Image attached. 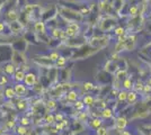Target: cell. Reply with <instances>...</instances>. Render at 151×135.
<instances>
[{
    "mask_svg": "<svg viewBox=\"0 0 151 135\" xmlns=\"http://www.w3.org/2000/svg\"><path fill=\"white\" fill-rule=\"evenodd\" d=\"M18 11L16 10V9H9L8 11L6 13V19L7 21H9V23H13V21H16V20H18Z\"/></svg>",
    "mask_w": 151,
    "mask_h": 135,
    "instance_id": "obj_4",
    "label": "cell"
},
{
    "mask_svg": "<svg viewBox=\"0 0 151 135\" xmlns=\"http://www.w3.org/2000/svg\"><path fill=\"white\" fill-rule=\"evenodd\" d=\"M67 63V59L64 58V56H60L59 60L57 61V65L58 66H64Z\"/></svg>",
    "mask_w": 151,
    "mask_h": 135,
    "instance_id": "obj_30",
    "label": "cell"
},
{
    "mask_svg": "<svg viewBox=\"0 0 151 135\" xmlns=\"http://www.w3.org/2000/svg\"><path fill=\"white\" fill-rule=\"evenodd\" d=\"M139 14V7L137 5H131L129 8V15L131 17H137Z\"/></svg>",
    "mask_w": 151,
    "mask_h": 135,
    "instance_id": "obj_19",
    "label": "cell"
},
{
    "mask_svg": "<svg viewBox=\"0 0 151 135\" xmlns=\"http://www.w3.org/2000/svg\"><path fill=\"white\" fill-rule=\"evenodd\" d=\"M120 135H132L129 131H125V129H123V131H121Z\"/></svg>",
    "mask_w": 151,
    "mask_h": 135,
    "instance_id": "obj_39",
    "label": "cell"
},
{
    "mask_svg": "<svg viewBox=\"0 0 151 135\" xmlns=\"http://www.w3.org/2000/svg\"><path fill=\"white\" fill-rule=\"evenodd\" d=\"M67 99L69 101H77L78 100V92L75 90H70L69 92L67 94Z\"/></svg>",
    "mask_w": 151,
    "mask_h": 135,
    "instance_id": "obj_16",
    "label": "cell"
},
{
    "mask_svg": "<svg viewBox=\"0 0 151 135\" xmlns=\"http://www.w3.org/2000/svg\"><path fill=\"white\" fill-rule=\"evenodd\" d=\"M114 34H115L117 37H119V36H122V35L126 34L125 28H123V27H116V28L114 29Z\"/></svg>",
    "mask_w": 151,
    "mask_h": 135,
    "instance_id": "obj_22",
    "label": "cell"
},
{
    "mask_svg": "<svg viewBox=\"0 0 151 135\" xmlns=\"http://www.w3.org/2000/svg\"><path fill=\"white\" fill-rule=\"evenodd\" d=\"M54 116H55V122H61V121L64 119L62 114H59V113H58L57 115H54Z\"/></svg>",
    "mask_w": 151,
    "mask_h": 135,
    "instance_id": "obj_37",
    "label": "cell"
},
{
    "mask_svg": "<svg viewBox=\"0 0 151 135\" xmlns=\"http://www.w3.org/2000/svg\"><path fill=\"white\" fill-rule=\"evenodd\" d=\"M133 86H134V82H133L132 79L129 77V76H127L126 78H124V80L122 81V88L127 90V91L133 90Z\"/></svg>",
    "mask_w": 151,
    "mask_h": 135,
    "instance_id": "obj_8",
    "label": "cell"
},
{
    "mask_svg": "<svg viewBox=\"0 0 151 135\" xmlns=\"http://www.w3.org/2000/svg\"><path fill=\"white\" fill-rule=\"evenodd\" d=\"M148 84H150V86H151V77H150V79L148 80Z\"/></svg>",
    "mask_w": 151,
    "mask_h": 135,
    "instance_id": "obj_41",
    "label": "cell"
},
{
    "mask_svg": "<svg viewBox=\"0 0 151 135\" xmlns=\"http://www.w3.org/2000/svg\"><path fill=\"white\" fill-rule=\"evenodd\" d=\"M114 115V111L113 109H111V108H107L105 107L104 109H101V116L103 119H111Z\"/></svg>",
    "mask_w": 151,
    "mask_h": 135,
    "instance_id": "obj_10",
    "label": "cell"
},
{
    "mask_svg": "<svg viewBox=\"0 0 151 135\" xmlns=\"http://www.w3.org/2000/svg\"><path fill=\"white\" fill-rule=\"evenodd\" d=\"M67 124H68V122H67L65 119H63V121H61V122L58 123L57 126H55V129H57L58 131H61V129H63L65 126H67Z\"/></svg>",
    "mask_w": 151,
    "mask_h": 135,
    "instance_id": "obj_26",
    "label": "cell"
},
{
    "mask_svg": "<svg viewBox=\"0 0 151 135\" xmlns=\"http://www.w3.org/2000/svg\"><path fill=\"white\" fill-rule=\"evenodd\" d=\"M96 134H98V135H107V134H108V131H107L106 127H104V126L101 125V127H98V129H97V131H96Z\"/></svg>",
    "mask_w": 151,
    "mask_h": 135,
    "instance_id": "obj_25",
    "label": "cell"
},
{
    "mask_svg": "<svg viewBox=\"0 0 151 135\" xmlns=\"http://www.w3.org/2000/svg\"><path fill=\"white\" fill-rule=\"evenodd\" d=\"M45 122L49 123V124H53L55 122V116L52 115V114H49V115L45 116Z\"/></svg>",
    "mask_w": 151,
    "mask_h": 135,
    "instance_id": "obj_28",
    "label": "cell"
},
{
    "mask_svg": "<svg viewBox=\"0 0 151 135\" xmlns=\"http://www.w3.org/2000/svg\"><path fill=\"white\" fill-rule=\"evenodd\" d=\"M145 84L141 81V80H138L137 82H134V86H133V90L137 91V92H143V88H145Z\"/></svg>",
    "mask_w": 151,
    "mask_h": 135,
    "instance_id": "obj_15",
    "label": "cell"
},
{
    "mask_svg": "<svg viewBox=\"0 0 151 135\" xmlns=\"http://www.w3.org/2000/svg\"><path fill=\"white\" fill-rule=\"evenodd\" d=\"M148 135H151V134H148Z\"/></svg>",
    "mask_w": 151,
    "mask_h": 135,
    "instance_id": "obj_44",
    "label": "cell"
},
{
    "mask_svg": "<svg viewBox=\"0 0 151 135\" xmlns=\"http://www.w3.org/2000/svg\"><path fill=\"white\" fill-rule=\"evenodd\" d=\"M101 125H103V121H101V118L96 117V118H93V119L90 121V126H91V129H97L98 127H101Z\"/></svg>",
    "mask_w": 151,
    "mask_h": 135,
    "instance_id": "obj_13",
    "label": "cell"
},
{
    "mask_svg": "<svg viewBox=\"0 0 151 135\" xmlns=\"http://www.w3.org/2000/svg\"><path fill=\"white\" fill-rule=\"evenodd\" d=\"M4 95L6 98H14L15 95H16V91H15V88H12V87H8L6 90H5V92H4Z\"/></svg>",
    "mask_w": 151,
    "mask_h": 135,
    "instance_id": "obj_20",
    "label": "cell"
},
{
    "mask_svg": "<svg viewBox=\"0 0 151 135\" xmlns=\"http://www.w3.org/2000/svg\"><path fill=\"white\" fill-rule=\"evenodd\" d=\"M127 94H129V91H127V90L121 89L120 92H119V95H117V100H119L120 103L126 101V99H127Z\"/></svg>",
    "mask_w": 151,
    "mask_h": 135,
    "instance_id": "obj_14",
    "label": "cell"
},
{
    "mask_svg": "<svg viewBox=\"0 0 151 135\" xmlns=\"http://www.w3.org/2000/svg\"><path fill=\"white\" fill-rule=\"evenodd\" d=\"M59 58H60V54L55 51L51 52L50 54H49V59H50V61H58Z\"/></svg>",
    "mask_w": 151,
    "mask_h": 135,
    "instance_id": "obj_24",
    "label": "cell"
},
{
    "mask_svg": "<svg viewBox=\"0 0 151 135\" xmlns=\"http://www.w3.org/2000/svg\"><path fill=\"white\" fill-rule=\"evenodd\" d=\"M52 36H53V39H63V41H68V36H67V33L65 31H63L61 28H53L52 29Z\"/></svg>",
    "mask_w": 151,
    "mask_h": 135,
    "instance_id": "obj_2",
    "label": "cell"
},
{
    "mask_svg": "<svg viewBox=\"0 0 151 135\" xmlns=\"http://www.w3.org/2000/svg\"><path fill=\"white\" fill-rule=\"evenodd\" d=\"M34 31L40 34H45L46 32V25L43 20H36L34 24Z\"/></svg>",
    "mask_w": 151,
    "mask_h": 135,
    "instance_id": "obj_5",
    "label": "cell"
},
{
    "mask_svg": "<svg viewBox=\"0 0 151 135\" xmlns=\"http://www.w3.org/2000/svg\"><path fill=\"white\" fill-rule=\"evenodd\" d=\"M29 124V119H28V117H23V118H20V125H23V126H27Z\"/></svg>",
    "mask_w": 151,
    "mask_h": 135,
    "instance_id": "obj_32",
    "label": "cell"
},
{
    "mask_svg": "<svg viewBox=\"0 0 151 135\" xmlns=\"http://www.w3.org/2000/svg\"><path fill=\"white\" fill-rule=\"evenodd\" d=\"M15 91H16V95L23 96L26 92V86H24L23 84H17L15 86Z\"/></svg>",
    "mask_w": 151,
    "mask_h": 135,
    "instance_id": "obj_12",
    "label": "cell"
},
{
    "mask_svg": "<svg viewBox=\"0 0 151 135\" xmlns=\"http://www.w3.org/2000/svg\"><path fill=\"white\" fill-rule=\"evenodd\" d=\"M4 135H9V134H4Z\"/></svg>",
    "mask_w": 151,
    "mask_h": 135,
    "instance_id": "obj_43",
    "label": "cell"
},
{
    "mask_svg": "<svg viewBox=\"0 0 151 135\" xmlns=\"http://www.w3.org/2000/svg\"><path fill=\"white\" fill-rule=\"evenodd\" d=\"M79 29H80V26L77 21H71L70 24L67 25L65 27V33H67V36L69 39H72L77 36V34L79 33Z\"/></svg>",
    "mask_w": 151,
    "mask_h": 135,
    "instance_id": "obj_1",
    "label": "cell"
},
{
    "mask_svg": "<svg viewBox=\"0 0 151 135\" xmlns=\"http://www.w3.org/2000/svg\"><path fill=\"white\" fill-rule=\"evenodd\" d=\"M5 72H6L7 74H15V72H16V68H15V65L12 64V63L6 64L5 65Z\"/></svg>",
    "mask_w": 151,
    "mask_h": 135,
    "instance_id": "obj_21",
    "label": "cell"
},
{
    "mask_svg": "<svg viewBox=\"0 0 151 135\" xmlns=\"http://www.w3.org/2000/svg\"><path fill=\"white\" fill-rule=\"evenodd\" d=\"M135 43H137V36H135V35H129L127 39H126V42H125L126 51H131L133 47H134Z\"/></svg>",
    "mask_w": 151,
    "mask_h": 135,
    "instance_id": "obj_6",
    "label": "cell"
},
{
    "mask_svg": "<svg viewBox=\"0 0 151 135\" xmlns=\"http://www.w3.org/2000/svg\"><path fill=\"white\" fill-rule=\"evenodd\" d=\"M121 89H117V88H113V89L111 90V95L113 97H117V95H119V92H120Z\"/></svg>",
    "mask_w": 151,
    "mask_h": 135,
    "instance_id": "obj_35",
    "label": "cell"
},
{
    "mask_svg": "<svg viewBox=\"0 0 151 135\" xmlns=\"http://www.w3.org/2000/svg\"><path fill=\"white\" fill-rule=\"evenodd\" d=\"M24 82L26 86L28 87H33L34 84H36V76L34 73H26L25 79H24Z\"/></svg>",
    "mask_w": 151,
    "mask_h": 135,
    "instance_id": "obj_7",
    "label": "cell"
},
{
    "mask_svg": "<svg viewBox=\"0 0 151 135\" xmlns=\"http://www.w3.org/2000/svg\"><path fill=\"white\" fill-rule=\"evenodd\" d=\"M85 103L82 101V100H77V101H75V108L77 110H82L83 108H85Z\"/></svg>",
    "mask_w": 151,
    "mask_h": 135,
    "instance_id": "obj_23",
    "label": "cell"
},
{
    "mask_svg": "<svg viewBox=\"0 0 151 135\" xmlns=\"http://www.w3.org/2000/svg\"><path fill=\"white\" fill-rule=\"evenodd\" d=\"M0 135H4V131L2 129H0Z\"/></svg>",
    "mask_w": 151,
    "mask_h": 135,
    "instance_id": "obj_42",
    "label": "cell"
},
{
    "mask_svg": "<svg viewBox=\"0 0 151 135\" xmlns=\"http://www.w3.org/2000/svg\"><path fill=\"white\" fill-rule=\"evenodd\" d=\"M82 101L85 103L86 106H93V105H95V98L93 96H90V95H87V96H85L82 98Z\"/></svg>",
    "mask_w": 151,
    "mask_h": 135,
    "instance_id": "obj_18",
    "label": "cell"
},
{
    "mask_svg": "<svg viewBox=\"0 0 151 135\" xmlns=\"http://www.w3.org/2000/svg\"><path fill=\"white\" fill-rule=\"evenodd\" d=\"M96 135H98V134H96Z\"/></svg>",
    "mask_w": 151,
    "mask_h": 135,
    "instance_id": "obj_45",
    "label": "cell"
},
{
    "mask_svg": "<svg viewBox=\"0 0 151 135\" xmlns=\"http://www.w3.org/2000/svg\"><path fill=\"white\" fill-rule=\"evenodd\" d=\"M46 106L49 107V108H55V106H57V104L54 100H47V103H46Z\"/></svg>",
    "mask_w": 151,
    "mask_h": 135,
    "instance_id": "obj_34",
    "label": "cell"
},
{
    "mask_svg": "<svg viewBox=\"0 0 151 135\" xmlns=\"http://www.w3.org/2000/svg\"><path fill=\"white\" fill-rule=\"evenodd\" d=\"M139 99V95L137 91H134V90H130L129 91V94H127V99H126V101L127 104H134L137 100Z\"/></svg>",
    "mask_w": 151,
    "mask_h": 135,
    "instance_id": "obj_9",
    "label": "cell"
},
{
    "mask_svg": "<svg viewBox=\"0 0 151 135\" xmlns=\"http://www.w3.org/2000/svg\"><path fill=\"white\" fill-rule=\"evenodd\" d=\"M26 106H27V104L24 100H19L18 103H17V108L19 110H24L26 108Z\"/></svg>",
    "mask_w": 151,
    "mask_h": 135,
    "instance_id": "obj_31",
    "label": "cell"
},
{
    "mask_svg": "<svg viewBox=\"0 0 151 135\" xmlns=\"http://www.w3.org/2000/svg\"><path fill=\"white\" fill-rule=\"evenodd\" d=\"M82 88H83V90H86V91H90V90L95 89V86L91 82H85L83 86H82Z\"/></svg>",
    "mask_w": 151,
    "mask_h": 135,
    "instance_id": "obj_27",
    "label": "cell"
},
{
    "mask_svg": "<svg viewBox=\"0 0 151 135\" xmlns=\"http://www.w3.org/2000/svg\"><path fill=\"white\" fill-rule=\"evenodd\" d=\"M9 27H10V31L12 32H15V33H18L22 31V28H23V26L22 24L19 23L18 20H16V21H13V23H9Z\"/></svg>",
    "mask_w": 151,
    "mask_h": 135,
    "instance_id": "obj_11",
    "label": "cell"
},
{
    "mask_svg": "<svg viewBox=\"0 0 151 135\" xmlns=\"http://www.w3.org/2000/svg\"><path fill=\"white\" fill-rule=\"evenodd\" d=\"M16 132H17L19 135H26V133H27V129H26L25 126L20 125V126H18V127L16 129Z\"/></svg>",
    "mask_w": 151,
    "mask_h": 135,
    "instance_id": "obj_29",
    "label": "cell"
},
{
    "mask_svg": "<svg viewBox=\"0 0 151 135\" xmlns=\"http://www.w3.org/2000/svg\"><path fill=\"white\" fill-rule=\"evenodd\" d=\"M7 126H8V127H14V126H15V122H13V121L8 122V124H7Z\"/></svg>",
    "mask_w": 151,
    "mask_h": 135,
    "instance_id": "obj_40",
    "label": "cell"
},
{
    "mask_svg": "<svg viewBox=\"0 0 151 135\" xmlns=\"http://www.w3.org/2000/svg\"><path fill=\"white\" fill-rule=\"evenodd\" d=\"M25 76L26 73L25 72H23V71H16L15 72V74H14V78H15V80L16 81H18V82H22V81H24V79H25Z\"/></svg>",
    "mask_w": 151,
    "mask_h": 135,
    "instance_id": "obj_17",
    "label": "cell"
},
{
    "mask_svg": "<svg viewBox=\"0 0 151 135\" xmlns=\"http://www.w3.org/2000/svg\"><path fill=\"white\" fill-rule=\"evenodd\" d=\"M78 118L80 119V121H87V115L85 114V113H79V115H78Z\"/></svg>",
    "mask_w": 151,
    "mask_h": 135,
    "instance_id": "obj_36",
    "label": "cell"
},
{
    "mask_svg": "<svg viewBox=\"0 0 151 135\" xmlns=\"http://www.w3.org/2000/svg\"><path fill=\"white\" fill-rule=\"evenodd\" d=\"M6 28V24L4 21H0V33H2Z\"/></svg>",
    "mask_w": 151,
    "mask_h": 135,
    "instance_id": "obj_38",
    "label": "cell"
},
{
    "mask_svg": "<svg viewBox=\"0 0 151 135\" xmlns=\"http://www.w3.org/2000/svg\"><path fill=\"white\" fill-rule=\"evenodd\" d=\"M150 92H151V86L147 84L145 86V88H143V94H145V95H149Z\"/></svg>",
    "mask_w": 151,
    "mask_h": 135,
    "instance_id": "obj_33",
    "label": "cell"
},
{
    "mask_svg": "<svg viewBox=\"0 0 151 135\" xmlns=\"http://www.w3.org/2000/svg\"><path fill=\"white\" fill-rule=\"evenodd\" d=\"M127 119H126V117L124 116H119L116 119H115V127L119 129V131H123V129H126V126H127Z\"/></svg>",
    "mask_w": 151,
    "mask_h": 135,
    "instance_id": "obj_3",
    "label": "cell"
},
{
    "mask_svg": "<svg viewBox=\"0 0 151 135\" xmlns=\"http://www.w3.org/2000/svg\"><path fill=\"white\" fill-rule=\"evenodd\" d=\"M150 55H151V53H150Z\"/></svg>",
    "mask_w": 151,
    "mask_h": 135,
    "instance_id": "obj_46",
    "label": "cell"
}]
</instances>
